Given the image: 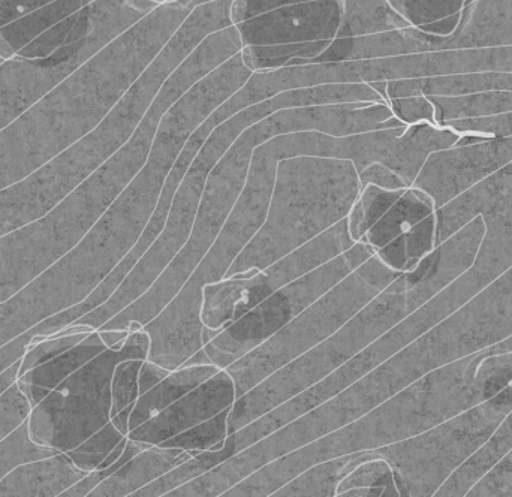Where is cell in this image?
Wrapping results in <instances>:
<instances>
[{
  "label": "cell",
  "instance_id": "6da1fadb",
  "mask_svg": "<svg viewBox=\"0 0 512 497\" xmlns=\"http://www.w3.org/2000/svg\"><path fill=\"white\" fill-rule=\"evenodd\" d=\"M360 116L354 108L321 107L280 111L246 129L210 173L188 242L137 301L105 322L99 330H143L176 297L195 268L212 248L225 222L239 201L256 147L279 135L322 132L331 137H349L360 132ZM98 331V330H96Z\"/></svg>",
  "mask_w": 512,
  "mask_h": 497
},
{
  "label": "cell",
  "instance_id": "7a4b0ae2",
  "mask_svg": "<svg viewBox=\"0 0 512 497\" xmlns=\"http://www.w3.org/2000/svg\"><path fill=\"white\" fill-rule=\"evenodd\" d=\"M161 114L149 111L131 140L44 218L0 237V303L72 252L143 170Z\"/></svg>",
  "mask_w": 512,
  "mask_h": 497
},
{
  "label": "cell",
  "instance_id": "3957f363",
  "mask_svg": "<svg viewBox=\"0 0 512 497\" xmlns=\"http://www.w3.org/2000/svg\"><path fill=\"white\" fill-rule=\"evenodd\" d=\"M289 156L291 147L280 137L256 147L245 189L218 239L176 297L143 327L150 337L147 360L174 372L204 348V325L200 318L204 286L224 279L264 224L277 165Z\"/></svg>",
  "mask_w": 512,
  "mask_h": 497
},
{
  "label": "cell",
  "instance_id": "277c9868",
  "mask_svg": "<svg viewBox=\"0 0 512 497\" xmlns=\"http://www.w3.org/2000/svg\"><path fill=\"white\" fill-rule=\"evenodd\" d=\"M360 188L354 162L310 155L280 161L264 224L224 279L252 276L336 227Z\"/></svg>",
  "mask_w": 512,
  "mask_h": 497
},
{
  "label": "cell",
  "instance_id": "5b68a950",
  "mask_svg": "<svg viewBox=\"0 0 512 497\" xmlns=\"http://www.w3.org/2000/svg\"><path fill=\"white\" fill-rule=\"evenodd\" d=\"M273 105H262L254 110L246 111L234 119L231 117V119L225 120L213 129L212 134L209 135L206 143L203 144L200 152L192 161L191 167L186 171L185 177L174 195L164 228L155 243L141 256L140 261L126 276L122 285L104 304L78 318L74 324L69 325L56 336L93 333L152 288L156 279L164 273L165 268L179 255L180 250L188 242L195 219H197L198 207H200L207 180H209L213 168L246 129L267 119L268 114L277 110Z\"/></svg>",
  "mask_w": 512,
  "mask_h": 497
},
{
  "label": "cell",
  "instance_id": "8992f818",
  "mask_svg": "<svg viewBox=\"0 0 512 497\" xmlns=\"http://www.w3.org/2000/svg\"><path fill=\"white\" fill-rule=\"evenodd\" d=\"M409 316L405 277L399 276L348 324L292 363L286 364L231 406L230 435L319 384L370 343Z\"/></svg>",
  "mask_w": 512,
  "mask_h": 497
},
{
  "label": "cell",
  "instance_id": "52a82bcc",
  "mask_svg": "<svg viewBox=\"0 0 512 497\" xmlns=\"http://www.w3.org/2000/svg\"><path fill=\"white\" fill-rule=\"evenodd\" d=\"M345 0H233L243 60L258 74L309 65L342 32Z\"/></svg>",
  "mask_w": 512,
  "mask_h": 497
},
{
  "label": "cell",
  "instance_id": "ba28073f",
  "mask_svg": "<svg viewBox=\"0 0 512 497\" xmlns=\"http://www.w3.org/2000/svg\"><path fill=\"white\" fill-rule=\"evenodd\" d=\"M153 102L131 98L71 149L0 191V237L26 227L59 207L137 131Z\"/></svg>",
  "mask_w": 512,
  "mask_h": 497
},
{
  "label": "cell",
  "instance_id": "9c48e42d",
  "mask_svg": "<svg viewBox=\"0 0 512 497\" xmlns=\"http://www.w3.org/2000/svg\"><path fill=\"white\" fill-rule=\"evenodd\" d=\"M399 276L375 255L367 259L279 333L225 369L236 385L237 399L333 336Z\"/></svg>",
  "mask_w": 512,
  "mask_h": 497
},
{
  "label": "cell",
  "instance_id": "30bf717a",
  "mask_svg": "<svg viewBox=\"0 0 512 497\" xmlns=\"http://www.w3.org/2000/svg\"><path fill=\"white\" fill-rule=\"evenodd\" d=\"M149 349V334L135 331L57 385L27 418L33 444L66 454L104 429L111 421L114 369L122 361L147 360Z\"/></svg>",
  "mask_w": 512,
  "mask_h": 497
},
{
  "label": "cell",
  "instance_id": "8fae6325",
  "mask_svg": "<svg viewBox=\"0 0 512 497\" xmlns=\"http://www.w3.org/2000/svg\"><path fill=\"white\" fill-rule=\"evenodd\" d=\"M512 412V382L471 411L405 441L373 450L393 471L402 497H432Z\"/></svg>",
  "mask_w": 512,
  "mask_h": 497
},
{
  "label": "cell",
  "instance_id": "7c38bea8",
  "mask_svg": "<svg viewBox=\"0 0 512 497\" xmlns=\"http://www.w3.org/2000/svg\"><path fill=\"white\" fill-rule=\"evenodd\" d=\"M512 382V351L466 355L388 399L405 439L441 426L498 396Z\"/></svg>",
  "mask_w": 512,
  "mask_h": 497
},
{
  "label": "cell",
  "instance_id": "4fadbf2b",
  "mask_svg": "<svg viewBox=\"0 0 512 497\" xmlns=\"http://www.w3.org/2000/svg\"><path fill=\"white\" fill-rule=\"evenodd\" d=\"M122 259L95 225L65 258L23 291L0 303V349L45 319L84 303Z\"/></svg>",
  "mask_w": 512,
  "mask_h": 497
},
{
  "label": "cell",
  "instance_id": "5bb4252c",
  "mask_svg": "<svg viewBox=\"0 0 512 497\" xmlns=\"http://www.w3.org/2000/svg\"><path fill=\"white\" fill-rule=\"evenodd\" d=\"M373 252L364 243L280 288L239 321L222 330L183 366H215L225 370L249 352L279 333L310 304L330 291L340 280L354 273Z\"/></svg>",
  "mask_w": 512,
  "mask_h": 497
},
{
  "label": "cell",
  "instance_id": "9a60e30c",
  "mask_svg": "<svg viewBox=\"0 0 512 497\" xmlns=\"http://www.w3.org/2000/svg\"><path fill=\"white\" fill-rule=\"evenodd\" d=\"M512 337V267L456 313L399 352L418 381L432 370Z\"/></svg>",
  "mask_w": 512,
  "mask_h": 497
},
{
  "label": "cell",
  "instance_id": "2e32d148",
  "mask_svg": "<svg viewBox=\"0 0 512 497\" xmlns=\"http://www.w3.org/2000/svg\"><path fill=\"white\" fill-rule=\"evenodd\" d=\"M354 245V240L349 236L348 222L343 219L318 239L252 276L222 279L221 282L204 286L200 312L204 325V345L251 312L265 298L325 262L348 252Z\"/></svg>",
  "mask_w": 512,
  "mask_h": 497
},
{
  "label": "cell",
  "instance_id": "e0dca14e",
  "mask_svg": "<svg viewBox=\"0 0 512 497\" xmlns=\"http://www.w3.org/2000/svg\"><path fill=\"white\" fill-rule=\"evenodd\" d=\"M400 442L384 403L349 426L274 460L218 497H270L316 466Z\"/></svg>",
  "mask_w": 512,
  "mask_h": 497
},
{
  "label": "cell",
  "instance_id": "ac0fdd59",
  "mask_svg": "<svg viewBox=\"0 0 512 497\" xmlns=\"http://www.w3.org/2000/svg\"><path fill=\"white\" fill-rule=\"evenodd\" d=\"M84 0H0V59L35 62L71 42Z\"/></svg>",
  "mask_w": 512,
  "mask_h": 497
},
{
  "label": "cell",
  "instance_id": "d6986e66",
  "mask_svg": "<svg viewBox=\"0 0 512 497\" xmlns=\"http://www.w3.org/2000/svg\"><path fill=\"white\" fill-rule=\"evenodd\" d=\"M436 246L472 219L486 225L487 248L504 265H512V162L436 210Z\"/></svg>",
  "mask_w": 512,
  "mask_h": 497
},
{
  "label": "cell",
  "instance_id": "ffe728a7",
  "mask_svg": "<svg viewBox=\"0 0 512 497\" xmlns=\"http://www.w3.org/2000/svg\"><path fill=\"white\" fill-rule=\"evenodd\" d=\"M484 233L486 225L478 216L424 256L414 270L403 274L409 315L441 294L474 265Z\"/></svg>",
  "mask_w": 512,
  "mask_h": 497
},
{
  "label": "cell",
  "instance_id": "44dd1931",
  "mask_svg": "<svg viewBox=\"0 0 512 497\" xmlns=\"http://www.w3.org/2000/svg\"><path fill=\"white\" fill-rule=\"evenodd\" d=\"M236 385L227 370H219L200 387L168 406L152 420L132 430L128 439L155 447L174 436L206 423L236 403Z\"/></svg>",
  "mask_w": 512,
  "mask_h": 497
},
{
  "label": "cell",
  "instance_id": "7402d4cb",
  "mask_svg": "<svg viewBox=\"0 0 512 497\" xmlns=\"http://www.w3.org/2000/svg\"><path fill=\"white\" fill-rule=\"evenodd\" d=\"M188 451L155 445L120 466L86 497H128L191 460Z\"/></svg>",
  "mask_w": 512,
  "mask_h": 497
},
{
  "label": "cell",
  "instance_id": "603a6c76",
  "mask_svg": "<svg viewBox=\"0 0 512 497\" xmlns=\"http://www.w3.org/2000/svg\"><path fill=\"white\" fill-rule=\"evenodd\" d=\"M89 474L72 465L65 454L27 463L0 481V497H56Z\"/></svg>",
  "mask_w": 512,
  "mask_h": 497
},
{
  "label": "cell",
  "instance_id": "cb8c5ba5",
  "mask_svg": "<svg viewBox=\"0 0 512 497\" xmlns=\"http://www.w3.org/2000/svg\"><path fill=\"white\" fill-rule=\"evenodd\" d=\"M98 331L90 333L83 342L66 351L65 354L41 364L36 369L29 370L18 376L17 385L21 393L29 400L30 406L41 403L57 385L62 384L72 373L86 366L93 358L107 351Z\"/></svg>",
  "mask_w": 512,
  "mask_h": 497
},
{
  "label": "cell",
  "instance_id": "d4e9b609",
  "mask_svg": "<svg viewBox=\"0 0 512 497\" xmlns=\"http://www.w3.org/2000/svg\"><path fill=\"white\" fill-rule=\"evenodd\" d=\"M219 370L215 366H182L171 372L164 381L138 397L129 418V433L161 414L189 391L200 387Z\"/></svg>",
  "mask_w": 512,
  "mask_h": 497
},
{
  "label": "cell",
  "instance_id": "484cf974",
  "mask_svg": "<svg viewBox=\"0 0 512 497\" xmlns=\"http://www.w3.org/2000/svg\"><path fill=\"white\" fill-rule=\"evenodd\" d=\"M435 212V204L429 195L417 188L406 189L402 197L364 234L360 242L369 246L375 255L394 240L408 234L415 225Z\"/></svg>",
  "mask_w": 512,
  "mask_h": 497
},
{
  "label": "cell",
  "instance_id": "4316f807",
  "mask_svg": "<svg viewBox=\"0 0 512 497\" xmlns=\"http://www.w3.org/2000/svg\"><path fill=\"white\" fill-rule=\"evenodd\" d=\"M391 11L417 32L447 38L463 18L469 0H385Z\"/></svg>",
  "mask_w": 512,
  "mask_h": 497
},
{
  "label": "cell",
  "instance_id": "83f0119b",
  "mask_svg": "<svg viewBox=\"0 0 512 497\" xmlns=\"http://www.w3.org/2000/svg\"><path fill=\"white\" fill-rule=\"evenodd\" d=\"M512 450V412L495 435L469 457L432 497H465Z\"/></svg>",
  "mask_w": 512,
  "mask_h": 497
},
{
  "label": "cell",
  "instance_id": "f1b7e54d",
  "mask_svg": "<svg viewBox=\"0 0 512 497\" xmlns=\"http://www.w3.org/2000/svg\"><path fill=\"white\" fill-rule=\"evenodd\" d=\"M372 459H376L372 451H366L324 463L270 497H334L342 478L355 466Z\"/></svg>",
  "mask_w": 512,
  "mask_h": 497
},
{
  "label": "cell",
  "instance_id": "f546056e",
  "mask_svg": "<svg viewBox=\"0 0 512 497\" xmlns=\"http://www.w3.org/2000/svg\"><path fill=\"white\" fill-rule=\"evenodd\" d=\"M405 191L406 189L393 191V189H385L376 185L363 186L348 218H346L351 239L355 243L360 242L364 234L388 212V209L402 197Z\"/></svg>",
  "mask_w": 512,
  "mask_h": 497
},
{
  "label": "cell",
  "instance_id": "4dcf8cb0",
  "mask_svg": "<svg viewBox=\"0 0 512 497\" xmlns=\"http://www.w3.org/2000/svg\"><path fill=\"white\" fill-rule=\"evenodd\" d=\"M230 409H225L216 417L210 418L206 423L198 424L194 429L186 430L180 435L174 436L170 441L164 442L159 447L177 448V450L188 451L192 457L198 454L215 453L222 450L230 432H228V417H230Z\"/></svg>",
  "mask_w": 512,
  "mask_h": 497
},
{
  "label": "cell",
  "instance_id": "1f68e13d",
  "mask_svg": "<svg viewBox=\"0 0 512 497\" xmlns=\"http://www.w3.org/2000/svg\"><path fill=\"white\" fill-rule=\"evenodd\" d=\"M123 439H126V436L110 421L104 429L99 430L92 438L87 439L80 447L69 451L65 456H68L75 468L80 469L84 474H92L98 471L99 466Z\"/></svg>",
  "mask_w": 512,
  "mask_h": 497
},
{
  "label": "cell",
  "instance_id": "d6a6232c",
  "mask_svg": "<svg viewBox=\"0 0 512 497\" xmlns=\"http://www.w3.org/2000/svg\"><path fill=\"white\" fill-rule=\"evenodd\" d=\"M143 361H122L114 369L113 379H111V418L137 403L140 397L138 375H140Z\"/></svg>",
  "mask_w": 512,
  "mask_h": 497
},
{
  "label": "cell",
  "instance_id": "836d02e7",
  "mask_svg": "<svg viewBox=\"0 0 512 497\" xmlns=\"http://www.w3.org/2000/svg\"><path fill=\"white\" fill-rule=\"evenodd\" d=\"M90 333L65 334V336H51L47 339H35L30 342L26 354L20 361L18 376L24 375L29 370L36 369L41 364L65 354L69 349L83 342Z\"/></svg>",
  "mask_w": 512,
  "mask_h": 497
},
{
  "label": "cell",
  "instance_id": "e575fe53",
  "mask_svg": "<svg viewBox=\"0 0 512 497\" xmlns=\"http://www.w3.org/2000/svg\"><path fill=\"white\" fill-rule=\"evenodd\" d=\"M388 108L399 122L406 126L438 125L436 107L432 98L426 95L405 96V98L387 99Z\"/></svg>",
  "mask_w": 512,
  "mask_h": 497
},
{
  "label": "cell",
  "instance_id": "d590c367",
  "mask_svg": "<svg viewBox=\"0 0 512 497\" xmlns=\"http://www.w3.org/2000/svg\"><path fill=\"white\" fill-rule=\"evenodd\" d=\"M358 177H360L361 188L366 185L381 186V188L393 189V191H403V189L409 188L408 183L402 177L397 176L394 171L382 164L369 165L358 173Z\"/></svg>",
  "mask_w": 512,
  "mask_h": 497
},
{
  "label": "cell",
  "instance_id": "8d00e7d4",
  "mask_svg": "<svg viewBox=\"0 0 512 497\" xmlns=\"http://www.w3.org/2000/svg\"><path fill=\"white\" fill-rule=\"evenodd\" d=\"M171 372L162 369L158 364L152 363V361L144 360L141 364L140 375H138V385H140V396L141 394L147 393L152 390L153 387L164 381Z\"/></svg>",
  "mask_w": 512,
  "mask_h": 497
},
{
  "label": "cell",
  "instance_id": "74e56055",
  "mask_svg": "<svg viewBox=\"0 0 512 497\" xmlns=\"http://www.w3.org/2000/svg\"><path fill=\"white\" fill-rule=\"evenodd\" d=\"M384 487H354V489L336 493L334 497H381Z\"/></svg>",
  "mask_w": 512,
  "mask_h": 497
},
{
  "label": "cell",
  "instance_id": "f35d334b",
  "mask_svg": "<svg viewBox=\"0 0 512 497\" xmlns=\"http://www.w3.org/2000/svg\"><path fill=\"white\" fill-rule=\"evenodd\" d=\"M132 409H134V406L125 409V411L119 412L116 417L111 418V423H113L114 426H116L117 429L126 436V438H128L129 435V418H131Z\"/></svg>",
  "mask_w": 512,
  "mask_h": 497
},
{
  "label": "cell",
  "instance_id": "ab89813d",
  "mask_svg": "<svg viewBox=\"0 0 512 497\" xmlns=\"http://www.w3.org/2000/svg\"><path fill=\"white\" fill-rule=\"evenodd\" d=\"M486 351L490 352V354H504V352L512 351V337L504 340V342L498 343V345L490 346Z\"/></svg>",
  "mask_w": 512,
  "mask_h": 497
},
{
  "label": "cell",
  "instance_id": "60d3db41",
  "mask_svg": "<svg viewBox=\"0 0 512 497\" xmlns=\"http://www.w3.org/2000/svg\"><path fill=\"white\" fill-rule=\"evenodd\" d=\"M381 497H402L400 496L399 489H397L396 481H391L384 487Z\"/></svg>",
  "mask_w": 512,
  "mask_h": 497
},
{
  "label": "cell",
  "instance_id": "b9f144b4",
  "mask_svg": "<svg viewBox=\"0 0 512 497\" xmlns=\"http://www.w3.org/2000/svg\"><path fill=\"white\" fill-rule=\"evenodd\" d=\"M141 2L155 3V5H165V3L177 2V0H141Z\"/></svg>",
  "mask_w": 512,
  "mask_h": 497
}]
</instances>
